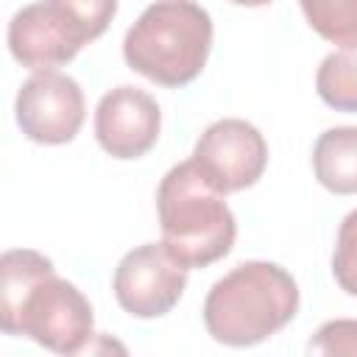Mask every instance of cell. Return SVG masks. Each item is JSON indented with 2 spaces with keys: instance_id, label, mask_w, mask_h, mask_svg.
<instances>
[{
  "instance_id": "4",
  "label": "cell",
  "mask_w": 357,
  "mask_h": 357,
  "mask_svg": "<svg viewBox=\"0 0 357 357\" xmlns=\"http://www.w3.org/2000/svg\"><path fill=\"white\" fill-rule=\"evenodd\" d=\"M92 326L95 318L86 296L53 271L22 301L11 335H25L56 354H78L89 349Z\"/></svg>"
},
{
  "instance_id": "15",
  "label": "cell",
  "mask_w": 357,
  "mask_h": 357,
  "mask_svg": "<svg viewBox=\"0 0 357 357\" xmlns=\"http://www.w3.org/2000/svg\"><path fill=\"white\" fill-rule=\"evenodd\" d=\"M332 273L337 284L349 293L357 296V209L349 212L337 229V245L332 257Z\"/></svg>"
},
{
  "instance_id": "13",
  "label": "cell",
  "mask_w": 357,
  "mask_h": 357,
  "mask_svg": "<svg viewBox=\"0 0 357 357\" xmlns=\"http://www.w3.org/2000/svg\"><path fill=\"white\" fill-rule=\"evenodd\" d=\"M310 28L337 45L357 47V0H298Z\"/></svg>"
},
{
  "instance_id": "17",
  "label": "cell",
  "mask_w": 357,
  "mask_h": 357,
  "mask_svg": "<svg viewBox=\"0 0 357 357\" xmlns=\"http://www.w3.org/2000/svg\"><path fill=\"white\" fill-rule=\"evenodd\" d=\"M229 3H234V6H245V8H257V6H268V3H273V0H229Z\"/></svg>"
},
{
  "instance_id": "10",
  "label": "cell",
  "mask_w": 357,
  "mask_h": 357,
  "mask_svg": "<svg viewBox=\"0 0 357 357\" xmlns=\"http://www.w3.org/2000/svg\"><path fill=\"white\" fill-rule=\"evenodd\" d=\"M53 271V262L33 248H11L0 257V326L6 335H11L28 293Z\"/></svg>"
},
{
  "instance_id": "2",
  "label": "cell",
  "mask_w": 357,
  "mask_h": 357,
  "mask_svg": "<svg viewBox=\"0 0 357 357\" xmlns=\"http://www.w3.org/2000/svg\"><path fill=\"white\" fill-rule=\"evenodd\" d=\"M162 243L187 271L223 259L237 237V220L192 159L170 167L156 190Z\"/></svg>"
},
{
  "instance_id": "14",
  "label": "cell",
  "mask_w": 357,
  "mask_h": 357,
  "mask_svg": "<svg viewBox=\"0 0 357 357\" xmlns=\"http://www.w3.org/2000/svg\"><path fill=\"white\" fill-rule=\"evenodd\" d=\"M64 28L84 47L106 33L117 14V0H50Z\"/></svg>"
},
{
  "instance_id": "9",
  "label": "cell",
  "mask_w": 357,
  "mask_h": 357,
  "mask_svg": "<svg viewBox=\"0 0 357 357\" xmlns=\"http://www.w3.org/2000/svg\"><path fill=\"white\" fill-rule=\"evenodd\" d=\"M8 50L11 56L33 70H56L67 61H73L81 50L75 36L64 28L50 0H36L25 8H20L8 22Z\"/></svg>"
},
{
  "instance_id": "11",
  "label": "cell",
  "mask_w": 357,
  "mask_h": 357,
  "mask_svg": "<svg viewBox=\"0 0 357 357\" xmlns=\"http://www.w3.org/2000/svg\"><path fill=\"white\" fill-rule=\"evenodd\" d=\"M312 170L321 187L335 195L357 192V126H337L318 137Z\"/></svg>"
},
{
  "instance_id": "7",
  "label": "cell",
  "mask_w": 357,
  "mask_h": 357,
  "mask_svg": "<svg viewBox=\"0 0 357 357\" xmlns=\"http://www.w3.org/2000/svg\"><path fill=\"white\" fill-rule=\"evenodd\" d=\"M187 287V268L170 257L165 243H145L128 251L114 271V298L134 318L170 312Z\"/></svg>"
},
{
  "instance_id": "3",
  "label": "cell",
  "mask_w": 357,
  "mask_h": 357,
  "mask_svg": "<svg viewBox=\"0 0 357 357\" xmlns=\"http://www.w3.org/2000/svg\"><path fill=\"white\" fill-rule=\"evenodd\" d=\"M212 50V17L192 0H156L126 31V64L162 86L201 75Z\"/></svg>"
},
{
  "instance_id": "16",
  "label": "cell",
  "mask_w": 357,
  "mask_h": 357,
  "mask_svg": "<svg viewBox=\"0 0 357 357\" xmlns=\"http://www.w3.org/2000/svg\"><path fill=\"white\" fill-rule=\"evenodd\" d=\"M310 351L329 354V357H357V321H351V318L326 321L315 332Z\"/></svg>"
},
{
  "instance_id": "12",
  "label": "cell",
  "mask_w": 357,
  "mask_h": 357,
  "mask_svg": "<svg viewBox=\"0 0 357 357\" xmlns=\"http://www.w3.org/2000/svg\"><path fill=\"white\" fill-rule=\"evenodd\" d=\"M321 100L337 112H357V47L329 53L315 75Z\"/></svg>"
},
{
  "instance_id": "5",
  "label": "cell",
  "mask_w": 357,
  "mask_h": 357,
  "mask_svg": "<svg viewBox=\"0 0 357 357\" xmlns=\"http://www.w3.org/2000/svg\"><path fill=\"white\" fill-rule=\"evenodd\" d=\"M192 162L223 195L254 187L268 165V142L257 126L226 117L212 123L195 142Z\"/></svg>"
},
{
  "instance_id": "1",
  "label": "cell",
  "mask_w": 357,
  "mask_h": 357,
  "mask_svg": "<svg viewBox=\"0 0 357 357\" xmlns=\"http://www.w3.org/2000/svg\"><path fill=\"white\" fill-rule=\"evenodd\" d=\"M296 310V279L276 262L251 259L212 284L204 301V324L223 346H254L284 329Z\"/></svg>"
},
{
  "instance_id": "6",
  "label": "cell",
  "mask_w": 357,
  "mask_h": 357,
  "mask_svg": "<svg viewBox=\"0 0 357 357\" xmlns=\"http://www.w3.org/2000/svg\"><path fill=\"white\" fill-rule=\"evenodd\" d=\"M14 114L22 134L39 145L70 142L86 117V103L78 81L59 70L33 73L17 92Z\"/></svg>"
},
{
  "instance_id": "8",
  "label": "cell",
  "mask_w": 357,
  "mask_h": 357,
  "mask_svg": "<svg viewBox=\"0 0 357 357\" xmlns=\"http://www.w3.org/2000/svg\"><path fill=\"white\" fill-rule=\"evenodd\" d=\"M162 128L159 103L139 86L109 89L95 109V137L98 145L114 159L145 156Z\"/></svg>"
}]
</instances>
